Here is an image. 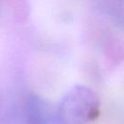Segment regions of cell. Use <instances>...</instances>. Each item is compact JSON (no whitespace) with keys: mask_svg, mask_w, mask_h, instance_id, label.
Here are the masks:
<instances>
[{"mask_svg":"<svg viewBox=\"0 0 124 124\" xmlns=\"http://www.w3.org/2000/svg\"><path fill=\"white\" fill-rule=\"evenodd\" d=\"M24 117L26 124H65L57 106L34 93L26 97Z\"/></svg>","mask_w":124,"mask_h":124,"instance_id":"cell-2","label":"cell"},{"mask_svg":"<svg viewBox=\"0 0 124 124\" xmlns=\"http://www.w3.org/2000/svg\"><path fill=\"white\" fill-rule=\"evenodd\" d=\"M57 108L65 124H87L98 115L100 100L91 87L75 84L64 93Z\"/></svg>","mask_w":124,"mask_h":124,"instance_id":"cell-1","label":"cell"}]
</instances>
